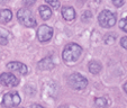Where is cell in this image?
Returning <instances> with one entry per match:
<instances>
[{
    "label": "cell",
    "instance_id": "obj_1",
    "mask_svg": "<svg viewBox=\"0 0 127 108\" xmlns=\"http://www.w3.org/2000/svg\"><path fill=\"white\" fill-rule=\"evenodd\" d=\"M82 53V48L77 43H70L65 45L62 53V58L67 63H74L80 59Z\"/></svg>",
    "mask_w": 127,
    "mask_h": 108
},
{
    "label": "cell",
    "instance_id": "obj_2",
    "mask_svg": "<svg viewBox=\"0 0 127 108\" xmlns=\"http://www.w3.org/2000/svg\"><path fill=\"white\" fill-rule=\"evenodd\" d=\"M67 84L74 90H83L88 86V80L80 73H72L67 77Z\"/></svg>",
    "mask_w": 127,
    "mask_h": 108
},
{
    "label": "cell",
    "instance_id": "obj_3",
    "mask_svg": "<svg viewBox=\"0 0 127 108\" xmlns=\"http://www.w3.org/2000/svg\"><path fill=\"white\" fill-rule=\"evenodd\" d=\"M17 18H18L20 24L26 27H35L36 25H37V22H36V19L34 18L31 10L25 9V8L19 9L17 11Z\"/></svg>",
    "mask_w": 127,
    "mask_h": 108
},
{
    "label": "cell",
    "instance_id": "obj_4",
    "mask_svg": "<svg viewBox=\"0 0 127 108\" xmlns=\"http://www.w3.org/2000/svg\"><path fill=\"white\" fill-rule=\"evenodd\" d=\"M99 25L103 28H110L116 25V15L110 10H102L98 16Z\"/></svg>",
    "mask_w": 127,
    "mask_h": 108
},
{
    "label": "cell",
    "instance_id": "obj_5",
    "mask_svg": "<svg viewBox=\"0 0 127 108\" xmlns=\"http://www.w3.org/2000/svg\"><path fill=\"white\" fill-rule=\"evenodd\" d=\"M20 97L16 91H10L3 96L2 99V105L6 108H14L20 104Z\"/></svg>",
    "mask_w": 127,
    "mask_h": 108
},
{
    "label": "cell",
    "instance_id": "obj_6",
    "mask_svg": "<svg viewBox=\"0 0 127 108\" xmlns=\"http://www.w3.org/2000/svg\"><path fill=\"white\" fill-rule=\"evenodd\" d=\"M0 83L5 87H16L19 83V80L16 75H14L12 73L9 72H3L0 74Z\"/></svg>",
    "mask_w": 127,
    "mask_h": 108
},
{
    "label": "cell",
    "instance_id": "obj_7",
    "mask_svg": "<svg viewBox=\"0 0 127 108\" xmlns=\"http://www.w3.org/2000/svg\"><path fill=\"white\" fill-rule=\"evenodd\" d=\"M53 36V28L47 25H42L37 29V38L39 42H48Z\"/></svg>",
    "mask_w": 127,
    "mask_h": 108
},
{
    "label": "cell",
    "instance_id": "obj_8",
    "mask_svg": "<svg viewBox=\"0 0 127 108\" xmlns=\"http://www.w3.org/2000/svg\"><path fill=\"white\" fill-rule=\"evenodd\" d=\"M8 70L14 72H18L20 74H26L27 71H28V68L22 62H16V61H12V62H9L7 64Z\"/></svg>",
    "mask_w": 127,
    "mask_h": 108
},
{
    "label": "cell",
    "instance_id": "obj_9",
    "mask_svg": "<svg viewBox=\"0 0 127 108\" xmlns=\"http://www.w3.org/2000/svg\"><path fill=\"white\" fill-rule=\"evenodd\" d=\"M62 17L66 22H71L75 18V10L72 7H63L62 8Z\"/></svg>",
    "mask_w": 127,
    "mask_h": 108
},
{
    "label": "cell",
    "instance_id": "obj_10",
    "mask_svg": "<svg viewBox=\"0 0 127 108\" xmlns=\"http://www.w3.org/2000/svg\"><path fill=\"white\" fill-rule=\"evenodd\" d=\"M38 68L41 70H52L54 68V63H53V60L51 56H47V58L43 59L38 62Z\"/></svg>",
    "mask_w": 127,
    "mask_h": 108
},
{
    "label": "cell",
    "instance_id": "obj_11",
    "mask_svg": "<svg viewBox=\"0 0 127 108\" xmlns=\"http://www.w3.org/2000/svg\"><path fill=\"white\" fill-rule=\"evenodd\" d=\"M12 18V12L10 9H1L0 10V22L6 24L9 23Z\"/></svg>",
    "mask_w": 127,
    "mask_h": 108
},
{
    "label": "cell",
    "instance_id": "obj_12",
    "mask_svg": "<svg viewBox=\"0 0 127 108\" xmlns=\"http://www.w3.org/2000/svg\"><path fill=\"white\" fill-rule=\"evenodd\" d=\"M39 15L43 20H48L52 17V9L48 6H41L39 7Z\"/></svg>",
    "mask_w": 127,
    "mask_h": 108
},
{
    "label": "cell",
    "instance_id": "obj_13",
    "mask_svg": "<svg viewBox=\"0 0 127 108\" xmlns=\"http://www.w3.org/2000/svg\"><path fill=\"white\" fill-rule=\"evenodd\" d=\"M89 71L91 72L92 74H98L99 72L101 71V63L99 61H91V62H89Z\"/></svg>",
    "mask_w": 127,
    "mask_h": 108
},
{
    "label": "cell",
    "instance_id": "obj_14",
    "mask_svg": "<svg viewBox=\"0 0 127 108\" xmlns=\"http://www.w3.org/2000/svg\"><path fill=\"white\" fill-rule=\"evenodd\" d=\"M95 104L98 108H107L108 106V99L105 98V97H99V98H96L95 100Z\"/></svg>",
    "mask_w": 127,
    "mask_h": 108
},
{
    "label": "cell",
    "instance_id": "obj_15",
    "mask_svg": "<svg viewBox=\"0 0 127 108\" xmlns=\"http://www.w3.org/2000/svg\"><path fill=\"white\" fill-rule=\"evenodd\" d=\"M9 37H8V33L5 32L3 29H0V44L1 45H7Z\"/></svg>",
    "mask_w": 127,
    "mask_h": 108
},
{
    "label": "cell",
    "instance_id": "obj_16",
    "mask_svg": "<svg viewBox=\"0 0 127 108\" xmlns=\"http://www.w3.org/2000/svg\"><path fill=\"white\" fill-rule=\"evenodd\" d=\"M116 38H117V35H116V34H108L105 37V42L107 44H114Z\"/></svg>",
    "mask_w": 127,
    "mask_h": 108
},
{
    "label": "cell",
    "instance_id": "obj_17",
    "mask_svg": "<svg viewBox=\"0 0 127 108\" xmlns=\"http://www.w3.org/2000/svg\"><path fill=\"white\" fill-rule=\"evenodd\" d=\"M45 1L48 3V5H51V7H52L53 9H59V7H60L59 0H45Z\"/></svg>",
    "mask_w": 127,
    "mask_h": 108
},
{
    "label": "cell",
    "instance_id": "obj_18",
    "mask_svg": "<svg viewBox=\"0 0 127 108\" xmlns=\"http://www.w3.org/2000/svg\"><path fill=\"white\" fill-rule=\"evenodd\" d=\"M119 27L122 31H124L125 33H127V18H123L119 22Z\"/></svg>",
    "mask_w": 127,
    "mask_h": 108
},
{
    "label": "cell",
    "instance_id": "obj_19",
    "mask_svg": "<svg viewBox=\"0 0 127 108\" xmlns=\"http://www.w3.org/2000/svg\"><path fill=\"white\" fill-rule=\"evenodd\" d=\"M91 12L89 11V10H87V11H84L83 12V15H82V20H83V22H87V20L88 19H90V18H91Z\"/></svg>",
    "mask_w": 127,
    "mask_h": 108
},
{
    "label": "cell",
    "instance_id": "obj_20",
    "mask_svg": "<svg viewBox=\"0 0 127 108\" xmlns=\"http://www.w3.org/2000/svg\"><path fill=\"white\" fill-rule=\"evenodd\" d=\"M120 45H122L125 50H127V36H124V37L120 39Z\"/></svg>",
    "mask_w": 127,
    "mask_h": 108
},
{
    "label": "cell",
    "instance_id": "obj_21",
    "mask_svg": "<svg viewBox=\"0 0 127 108\" xmlns=\"http://www.w3.org/2000/svg\"><path fill=\"white\" fill-rule=\"evenodd\" d=\"M36 0H24V5L26 7H32L33 5H35Z\"/></svg>",
    "mask_w": 127,
    "mask_h": 108
},
{
    "label": "cell",
    "instance_id": "obj_22",
    "mask_svg": "<svg viewBox=\"0 0 127 108\" xmlns=\"http://www.w3.org/2000/svg\"><path fill=\"white\" fill-rule=\"evenodd\" d=\"M124 1L125 0H113L114 5H115L116 7H122V6L124 5Z\"/></svg>",
    "mask_w": 127,
    "mask_h": 108
},
{
    "label": "cell",
    "instance_id": "obj_23",
    "mask_svg": "<svg viewBox=\"0 0 127 108\" xmlns=\"http://www.w3.org/2000/svg\"><path fill=\"white\" fill-rule=\"evenodd\" d=\"M32 108H44V107L38 105V104H34V105H32Z\"/></svg>",
    "mask_w": 127,
    "mask_h": 108
},
{
    "label": "cell",
    "instance_id": "obj_24",
    "mask_svg": "<svg viewBox=\"0 0 127 108\" xmlns=\"http://www.w3.org/2000/svg\"><path fill=\"white\" fill-rule=\"evenodd\" d=\"M9 0H0V5H5V3H7Z\"/></svg>",
    "mask_w": 127,
    "mask_h": 108
},
{
    "label": "cell",
    "instance_id": "obj_25",
    "mask_svg": "<svg viewBox=\"0 0 127 108\" xmlns=\"http://www.w3.org/2000/svg\"><path fill=\"white\" fill-rule=\"evenodd\" d=\"M124 90H125V92H126V94H127V82L124 84Z\"/></svg>",
    "mask_w": 127,
    "mask_h": 108
},
{
    "label": "cell",
    "instance_id": "obj_26",
    "mask_svg": "<svg viewBox=\"0 0 127 108\" xmlns=\"http://www.w3.org/2000/svg\"><path fill=\"white\" fill-rule=\"evenodd\" d=\"M59 108H67V106L66 105H63V106H60Z\"/></svg>",
    "mask_w": 127,
    "mask_h": 108
},
{
    "label": "cell",
    "instance_id": "obj_27",
    "mask_svg": "<svg viewBox=\"0 0 127 108\" xmlns=\"http://www.w3.org/2000/svg\"><path fill=\"white\" fill-rule=\"evenodd\" d=\"M20 108H23V107H20Z\"/></svg>",
    "mask_w": 127,
    "mask_h": 108
}]
</instances>
